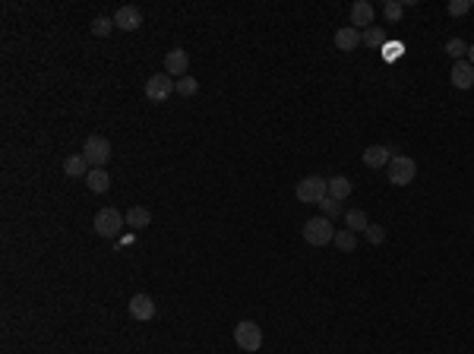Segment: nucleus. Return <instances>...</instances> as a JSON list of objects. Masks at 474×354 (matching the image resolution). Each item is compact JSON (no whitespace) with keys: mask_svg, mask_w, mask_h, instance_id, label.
<instances>
[{"mask_svg":"<svg viewBox=\"0 0 474 354\" xmlns=\"http://www.w3.org/2000/svg\"><path fill=\"white\" fill-rule=\"evenodd\" d=\"M301 234H304V241L310 244V247H326V244L335 241V228H332V222H329L326 215L307 219L304 228H301Z\"/></svg>","mask_w":474,"mask_h":354,"instance_id":"f257e3e1","label":"nucleus"},{"mask_svg":"<svg viewBox=\"0 0 474 354\" xmlns=\"http://www.w3.org/2000/svg\"><path fill=\"white\" fill-rule=\"evenodd\" d=\"M294 193H297V199H301V203L319 206L329 196V181H326V177H319V174H310V177H304V181L297 184Z\"/></svg>","mask_w":474,"mask_h":354,"instance_id":"f03ea898","label":"nucleus"},{"mask_svg":"<svg viewBox=\"0 0 474 354\" xmlns=\"http://www.w3.org/2000/svg\"><path fill=\"white\" fill-rule=\"evenodd\" d=\"M124 225H126V215H120V209H114V206H104V209L95 215V234L104 237V241L117 237Z\"/></svg>","mask_w":474,"mask_h":354,"instance_id":"7ed1b4c3","label":"nucleus"},{"mask_svg":"<svg viewBox=\"0 0 474 354\" xmlns=\"http://www.w3.org/2000/svg\"><path fill=\"white\" fill-rule=\"evenodd\" d=\"M234 342L240 351L253 354V351H260L263 348V329L253 319H240V323L234 326Z\"/></svg>","mask_w":474,"mask_h":354,"instance_id":"20e7f679","label":"nucleus"},{"mask_svg":"<svg viewBox=\"0 0 474 354\" xmlns=\"http://www.w3.org/2000/svg\"><path fill=\"white\" fill-rule=\"evenodd\" d=\"M415 177H417V161L408 159V155H392V161H389V184L392 187H408Z\"/></svg>","mask_w":474,"mask_h":354,"instance_id":"39448f33","label":"nucleus"},{"mask_svg":"<svg viewBox=\"0 0 474 354\" xmlns=\"http://www.w3.org/2000/svg\"><path fill=\"white\" fill-rule=\"evenodd\" d=\"M82 159L89 161V168H104L108 159H111V143L104 136H89L82 143Z\"/></svg>","mask_w":474,"mask_h":354,"instance_id":"423d86ee","label":"nucleus"},{"mask_svg":"<svg viewBox=\"0 0 474 354\" xmlns=\"http://www.w3.org/2000/svg\"><path fill=\"white\" fill-rule=\"evenodd\" d=\"M171 92H174V83H171L168 73H155L146 79V98L149 101H168Z\"/></svg>","mask_w":474,"mask_h":354,"instance_id":"0eeeda50","label":"nucleus"},{"mask_svg":"<svg viewBox=\"0 0 474 354\" xmlns=\"http://www.w3.org/2000/svg\"><path fill=\"white\" fill-rule=\"evenodd\" d=\"M187 70H190V54H187L184 48H171V51L164 54V73L184 79Z\"/></svg>","mask_w":474,"mask_h":354,"instance_id":"6e6552de","label":"nucleus"},{"mask_svg":"<svg viewBox=\"0 0 474 354\" xmlns=\"http://www.w3.org/2000/svg\"><path fill=\"white\" fill-rule=\"evenodd\" d=\"M126 310H130V317H133V319L149 323V319L155 317V301H152L149 294H133V297H130V304H126Z\"/></svg>","mask_w":474,"mask_h":354,"instance_id":"1a4fd4ad","label":"nucleus"},{"mask_svg":"<svg viewBox=\"0 0 474 354\" xmlns=\"http://www.w3.org/2000/svg\"><path fill=\"white\" fill-rule=\"evenodd\" d=\"M114 26L124 32H136L142 26V10L133 7V3H126V7H120L117 13H114Z\"/></svg>","mask_w":474,"mask_h":354,"instance_id":"9d476101","label":"nucleus"},{"mask_svg":"<svg viewBox=\"0 0 474 354\" xmlns=\"http://www.w3.org/2000/svg\"><path fill=\"white\" fill-rule=\"evenodd\" d=\"M373 16H377L373 3H367V0H357V3H351V26H354V29H370V26H373Z\"/></svg>","mask_w":474,"mask_h":354,"instance_id":"9b49d317","label":"nucleus"},{"mask_svg":"<svg viewBox=\"0 0 474 354\" xmlns=\"http://www.w3.org/2000/svg\"><path fill=\"white\" fill-rule=\"evenodd\" d=\"M395 152L389 149V146H370V149H363V165L367 168H389V161H392Z\"/></svg>","mask_w":474,"mask_h":354,"instance_id":"f8f14e48","label":"nucleus"},{"mask_svg":"<svg viewBox=\"0 0 474 354\" xmlns=\"http://www.w3.org/2000/svg\"><path fill=\"white\" fill-rule=\"evenodd\" d=\"M449 79H452V86H455V89L468 92V89L474 86V67H471L468 61H455V67H452Z\"/></svg>","mask_w":474,"mask_h":354,"instance_id":"ddd939ff","label":"nucleus"},{"mask_svg":"<svg viewBox=\"0 0 474 354\" xmlns=\"http://www.w3.org/2000/svg\"><path fill=\"white\" fill-rule=\"evenodd\" d=\"M357 45H361V32H357L354 26H341V29L335 32V48H339V51H354Z\"/></svg>","mask_w":474,"mask_h":354,"instance_id":"4468645a","label":"nucleus"},{"mask_svg":"<svg viewBox=\"0 0 474 354\" xmlns=\"http://www.w3.org/2000/svg\"><path fill=\"white\" fill-rule=\"evenodd\" d=\"M86 187H89L92 193H108V190H111V174L104 171V168H92V171L86 174Z\"/></svg>","mask_w":474,"mask_h":354,"instance_id":"2eb2a0df","label":"nucleus"},{"mask_svg":"<svg viewBox=\"0 0 474 354\" xmlns=\"http://www.w3.org/2000/svg\"><path fill=\"white\" fill-rule=\"evenodd\" d=\"M126 225L136 228V231H140V228H149V225H152V212H149L146 206H133V209H126Z\"/></svg>","mask_w":474,"mask_h":354,"instance_id":"dca6fc26","label":"nucleus"},{"mask_svg":"<svg viewBox=\"0 0 474 354\" xmlns=\"http://www.w3.org/2000/svg\"><path fill=\"white\" fill-rule=\"evenodd\" d=\"M351 190H354V184H351L348 177H329V196H332V199L345 203L351 196Z\"/></svg>","mask_w":474,"mask_h":354,"instance_id":"f3484780","label":"nucleus"},{"mask_svg":"<svg viewBox=\"0 0 474 354\" xmlns=\"http://www.w3.org/2000/svg\"><path fill=\"white\" fill-rule=\"evenodd\" d=\"M89 171L92 168H89V161L82 159V152L79 155H70V159L64 161V174H67V177H86Z\"/></svg>","mask_w":474,"mask_h":354,"instance_id":"a211bd4d","label":"nucleus"},{"mask_svg":"<svg viewBox=\"0 0 474 354\" xmlns=\"http://www.w3.org/2000/svg\"><path fill=\"white\" fill-rule=\"evenodd\" d=\"M345 222H348V231H367L370 228V222H367V212L363 209H348L345 212Z\"/></svg>","mask_w":474,"mask_h":354,"instance_id":"6ab92c4d","label":"nucleus"},{"mask_svg":"<svg viewBox=\"0 0 474 354\" xmlns=\"http://www.w3.org/2000/svg\"><path fill=\"white\" fill-rule=\"evenodd\" d=\"M361 45H367L370 51H383V48H386V35H383L379 29H373V26H370V29H363V32H361Z\"/></svg>","mask_w":474,"mask_h":354,"instance_id":"aec40b11","label":"nucleus"},{"mask_svg":"<svg viewBox=\"0 0 474 354\" xmlns=\"http://www.w3.org/2000/svg\"><path fill=\"white\" fill-rule=\"evenodd\" d=\"M332 244L341 250V253H354V250H357V237H354V231H348V228L335 231V241Z\"/></svg>","mask_w":474,"mask_h":354,"instance_id":"412c9836","label":"nucleus"},{"mask_svg":"<svg viewBox=\"0 0 474 354\" xmlns=\"http://www.w3.org/2000/svg\"><path fill=\"white\" fill-rule=\"evenodd\" d=\"M114 29H117V26H114V16H95V19H92V35H98V38H108Z\"/></svg>","mask_w":474,"mask_h":354,"instance_id":"4be33fe9","label":"nucleus"},{"mask_svg":"<svg viewBox=\"0 0 474 354\" xmlns=\"http://www.w3.org/2000/svg\"><path fill=\"white\" fill-rule=\"evenodd\" d=\"M174 92H178L180 98H190V95H196V92H200V83H196L193 76H184V79H178V83H174Z\"/></svg>","mask_w":474,"mask_h":354,"instance_id":"5701e85b","label":"nucleus"},{"mask_svg":"<svg viewBox=\"0 0 474 354\" xmlns=\"http://www.w3.org/2000/svg\"><path fill=\"white\" fill-rule=\"evenodd\" d=\"M383 16L389 19V23H399L401 16H405V3H399V0H386V3H383Z\"/></svg>","mask_w":474,"mask_h":354,"instance_id":"b1692460","label":"nucleus"},{"mask_svg":"<svg viewBox=\"0 0 474 354\" xmlns=\"http://www.w3.org/2000/svg\"><path fill=\"white\" fill-rule=\"evenodd\" d=\"M446 54H449V57H455V61H462V57L468 54V45L462 41V38H449V41H446Z\"/></svg>","mask_w":474,"mask_h":354,"instance_id":"393cba45","label":"nucleus"},{"mask_svg":"<svg viewBox=\"0 0 474 354\" xmlns=\"http://www.w3.org/2000/svg\"><path fill=\"white\" fill-rule=\"evenodd\" d=\"M319 206H323V215H326L329 222L339 219V215H345V212H341V203H339V199H332V196H326V199H323Z\"/></svg>","mask_w":474,"mask_h":354,"instance_id":"a878e982","label":"nucleus"},{"mask_svg":"<svg viewBox=\"0 0 474 354\" xmlns=\"http://www.w3.org/2000/svg\"><path fill=\"white\" fill-rule=\"evenodd\" d=\"M363 234H367V241H370L373 247H379V244L386 241V228H383V225H370V228H367V231H363Z\"/></svg>","mask_w":474,"mask_h":354,"instance_id":"bb28decb","label":"nucleus"},{"mask_svg":"<svg viewBox=\"0 0 474 354\" xmlns=\"http://www.w3.org/2000/svg\"><path fill=\"white\" fill-rule=\"evenodd\" d=\"M468 10H471V0H449V16H465Z\"/></svg>","mask_w":474,"mask_h":354,"instance_id":"cd10ccee","label":"nucleus"},{"mask_svg":"<svg viewBox=\"0 0 474 354\" xmlns=\"http://www.w3.org/2000/svg\"><path fill=\"white\" fill-rule=\"evenodd\" d=\"M383 51H386V57H389V61H395V57L401 54V45H386Z\"/></svg>","mask_w":474,"mask_h":354,"instance_id":"c85d7f7f","label":"nucleus"},{"mask_svg":"<svg viewBox=\"0 0 474 354\" xmlns=\"http://www.w3.org/2000/svg\"><path fill=\"white\" fill-rule=\"evenodd\" d=\"M468 63L474 67V45H468Z\"/></svg>","mask_w":474,"mask_h":354,"instance_id":"c756f323","label":"nucleus"},{"mask_svg":"<svg viewBox=\"0 0 474 354\" xmlns=\"http://www.w3.org/2000/svg\"><path fill=\"white\" fill-rule=\"evenodd\" d=\"M471 7H474V0H471Z\"/></svg>","mask_w":474,"mask_h":354,"instance_id":"7c9ffc66","label":"nucleus"}]
</instances>
